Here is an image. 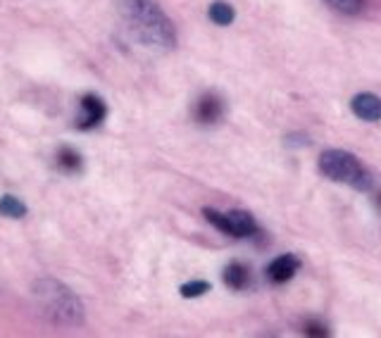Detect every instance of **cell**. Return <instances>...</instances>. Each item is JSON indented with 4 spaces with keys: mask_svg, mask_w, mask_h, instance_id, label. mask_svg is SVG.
Instances as JSON below:
<instances>
[{
    "mask_svg": "<svg viewBox=\"0 0 381 338\" xmlns=\"http://www.w3.org/2000/svg\"><path fill=\"white\" fill-rule=\"evenodd\" d=\"M124 27L134 38L150 51H172L177 43V31L167 14L155 0H122L119 5Z\"/></svg>",
    "mask_w": 381,
    "mask_h": 338,
    "instance_id": "6da1fadb",
    "label": "cell"
},
{
    "mask_svg": "<svg viewBox=\"0 0 381 338\" xmlns=\"http://www.w3.org/2000/svg\"><path fill=\"white\" fill-rule=\"evenodd\" d=\"M34 298H36L41 312L53 324L60 326H79L84 322V305L64 283L55 279H41L34 283Z\"/></svg>",
    "mask_w": 381,
    "mask_h": 338,
    "instance_id": "7a4b0ae2",
    "label": "cell"
},
{
    "mask_svg": "<svg viewBox=\"0 0 381 338\" xmlns=\"http://www.w3.org/2000/svg\"><path fill=\"white\" fill-rule=\"evenodd\" d=\"M319 172L327 179L339 183H345V186H353L358 191H372L374 188V179L372 174L365 169L362 162L355 155L345 151H324L317 160Z\"/></svg>",
    "mask_w": 381,
    "mask_h": 338,
    "instance_id": "3957f363",
    "label": "cell"
},
{
    "mask_svg": "<svg viewBox=\"0 0 381 338\" xmlns=\"http://www.w3.org/2000/svg\"><path fill=\"white\" fill-rule=\"evenodd\" d=\"M203 215L217 231L227 233V236H232V238H250L258 233V224H255L253 215L245 210L219 212V210H212V207H205Z\"/></svg>",
    "mask_w": 381,
    "mask_h": 338,
    "instance_id": "277c9868",
    "label": "cell"
},
{
    "mask_svg": "<svg viewBox=\"0 0 381 338\" xmlns=\"http://www.w3.org/2000/svg\"><path fill=\"white\" fill-rule=\"evenodd\" d=\"M224 114H227V103H224V98L214 91L203 93L193 105L195 122L203 124V127H214V124H219L224 119Z\"/></svg>",
    "mask_w": 381,
    "mask_h": 338,
    "instance_id": "5b68a950",
    "label": "cell"
},
{
    "mask_svg": "<svg viewBox=\"0 0 381 338\" xmlns=\"http://www.w3.org/2000/svg\"><path fill=\"white\" fill-rule=\"evenodd\" d=\"M105 114H108V107L100 101L98 96H84L82 98V112L77 117V129L82 131H91L98 124H103Z\"/></svg>",
    "mask_w": 381,
    "mask_h": 338,
    "instance_id": "8992f818",
    "label": "cell"
},
{
    "mask_svg": "<svg viewBox=\"0 0 381 338\" xmlns=\"http://www.w3.org/2000/svg\"><path fill=\"white\" fill-rule=\"evenodd\" d=\"M298 270H300V260L295 255H291V252H286V255L272 260V265L267 267V279L272 283H286L293 279Z\"/></svg>",
    "mask_w": 381,
    "mask_h": 338,
    "instance_id": "52a82bcc",
    "label": "cell"
},
{
    "mask_svg": "<svg viewBox=\"0 0 381 338\" xmlns=\"http://www.w3.org/2000/svg\"><path fill=\"white\" fill-rule=\"evenodd\" d=\"M353 112L358 114L362 122H381V98L372 93H358L350 103Z\"/></svg>",
    "mask_w": 381,
    "mask_h": 338,
    "instance_id": "ba28073f",
    "label": "cell"
},
{
    "mask_svg": "<svg viewBox=\"0 0 381 338\" xmlns=\"http://www.w3.org/2000/svg\"><path fill=\"white\" fill-rule=\"evenodd\" d=\"M224 283L234 291H243L250 283V270L243 262H232V265L224 267Z\"/></svg>",
    "mask_w": 381,
    "mask_h": 338,
    "instance_id": "9c48e42d",
    "label": "cell"
},
{
    "mask_svg": "<svg viewBox=\"0 0 381 338\" xmlns=\"http://www.w3.org/2000/svg\"><path fill=\"white\" fill-rule=\"evenodd\" d=\"M58 167L67 174H79L84 169V160L74 148H60L58 151Z\"/></svg>",
    "mask_w": 381,
    "mask_h": 338,
    "instance_id": "30bf717a",
    "label": "cell"
},
{
    "mask_svg": "<svg viewBox=\"0 0 381 338\" xmlns=\"http://www.w3.org/2000/svg\"><path fill=\"white\" fill-rule=\"evenodd\" d=\"M208 17L212 19L214 24H219V27H229V24L234 22V17H236V12H234V8L229 3H224V0H217V3L210 5Z\"/></svg>",
    "mask_w": 381,
    "mask_h": 338,
    "instance_id": "8fae6325",
    "label": "cell"
},
{
    "mask_svg": "<svg viewBox=\"0 0 381 338\" xmlns=\"http://www.w3.org/2000/svg\"><path fill=\"white\" fill-rule=\"evenodd\" d=\"M0 215L12 217V220H19V217L27 215V205L19 203L14 196H3L0 198Z\"/></svg>",
    "mask_w": 381,
    "mask_h": 338,
    "instance_id": "7c38bea8",
    "label": "cell"
},
{
    "mask_svg": "<svg viewBox=\"0 0 381 338\" xmlns=\"http://www.w3.org/2000/svg\"><path fill=\"white\" fill-rule=\"evenodd\" d=\"M208 291H210L208 281H188L179 288V293H182L184 298H200V296H205Z\"/></svg>",
    "mask_w": 381,
    "mask_h": 338,
    "instance_id": "4fadbf2b",
    "label": "cell"
},
{
    "mask_svg": "<svg viewBox=\"0 0 381 338\" xmlns=\"http://www.w3.org/2000/svg\"><path fill=\"white\" fill-rule=\"evenodd\" d=\"M327 3L343 14H358L362 10V0H327Z\"/></svg>",
    "mask_w": 381,
    "mask_h": 338,
    "instance_id": "5bb4252c",
    "label": "cell"
},
{
    "mask_svg": "<svg viewBox=\"0 0 381 338\" xmlns=\"http://www.w3.org/2000/svg\"><path fill=\"white\" fill-rule=\"evenodd\" d=\"M308 334H310V336H315V334H317V336L322 334V336H324L327 331H322V326H319V324H308Z\"/></svg>",
    "mask_w": 381,
    "mask_h": 338,
    "instance_id": "9a60e30c",
    "label": "cell"
}]
</instances>
